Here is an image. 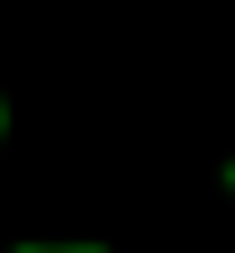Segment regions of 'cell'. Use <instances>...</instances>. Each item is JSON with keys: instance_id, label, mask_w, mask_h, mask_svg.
Returning a JSON list of instances; mask_svg holds the SVG:
<instances>
[{"instance_id": "1", "label": "cell", "mask_w": 235, "mask_h": 253, "mask_svg": "<svg viewBox=\"0 0 235 253\" xmlns=\"http://www.w3.org/2000/svg\"><path fill=\"white\" fill-rule=\"evenodd\" d=\"M18 253H109V244H18Z\"/></svg>"}, {"instance_id": "2", "label": "cell", "mask_w": 235, "mask_h": 253, "mask_svg": "<svg viewBox=\"0 0 235 253\" xmlns=\"http://www.w3.org/2000/svg\"><path fill=\"white\" fill-rule=\"evenodd\" d=\"M0 136H9V100H0Z\"/></svg>"}, {"instance_id": "3", "label": "cell", "mask_w": 235, "mask_h": 253, "mask_svg": "<svg viewBox=\"0 0 235 253\" xmlns=\"http://www.w3.org/2000/svg\"><path fill=\"white\" fill-rule=\"evenodd\" d=\"M226 190H235V163H226Z\"/></svg>"}]
</instances>
